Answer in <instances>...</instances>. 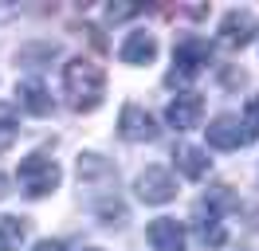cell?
<instances>
[{"label": "cell", "instance_id": "1", "mask_svg": "<svg viewBox=\"0 0 259 251\" xmlns=\"http://www.w3.org/2000/svg\"><path fill=\"white\" fill-rule=\"evenodd\" d=\"M63 91L71 98V106L79 110V114H91V110L102 106V98H106V75H102V67L91 59H67L63 63Z\"/></svg>", "mask_w": 259, "mask_h": 251}, {"label": "cell", "instance_id": "2", "mask_svg": "<svg viewBox=\"0 0 259 251\" xmlns=\"http://www.w3.org/2000/svg\"><path fill=\"white\" fill-rule=\"evenodd\" d=\"M16 181H20V188H24L32 200H39V196H48V192L59 188L63 173H59V165H55V157H48V153H28V157H20Z\"/></svg>", "mask_w": 259, "mask_h": 251}, {"label": "cell", "instance_id": "3", "mask_svg": "<svg viewBox=\"0 0 259 251\" xmlns=\"http://www.w3.org/2000/svg\"><path fill=\"white\" fill-rule=\"evenodd\" d=\"M208 59H212V47L204 44V39H196V35L181 39V44L173 47V71H169V82H189V78H196L204 67H208Z\"/></svg>", "mask_w": 259, "mask_h": 251}, {"label": "cell", "instance_id": "4", "mask_svg": "<svg viewBox=\"0 0 259 251\" xmlns=\"http://www.w3.org/2000/svg\"><path fill=\"white\" fill-rule=\"evenodd\" d=\"M134 188H138V200H146V204H169L177 196V181L161 165H146V169L138 173Z\"/></svg>", "mask_w": 259, "mask_h": 251}, {"label": "cell", "instance_id": "5", "mask_svg": "<svg viewBox=\"0 0 259 251\" xmlns=\"http://www.w3.org/2000/svg\"><path fill=\"white\" fill-rule=\"evenodd\" d=\"M114 181L118 173L106 157L98 153H79V185L82 188H95V200L98 196H114Z\"/></svg>", "mask_w": 259, "mask_h": 251}, {"label": "cell", "instance_id": "6", "mask_svg": "<svg viewBox=\"0 0 259 251\" xmlns=\"http://www.w3.org/2000/svg\"><path fill=\"white\" fill-rule=\"evenodd\" d=\"M118 134L126 141H134V145H146V141H157V122L149 118V110H142L138 102H126L122 106V114H118Z\"/></svg>", "mask_w": 259, "mask_h": 251}, {"label": "cell", "instance_id": "7", "mask_svg": "<svg viewBox=\"0 0 259 251\" xmlns=\"http://www.w3.org/2000/svg\"><path fill=\"white\" fill-rule=\"evenodd\" d=\"M200 118H204V98L196 91H181L177 98H169V106H165V122L173 126L177 134L200 126Z\"/></svg>", "mask_w": 259, "mask_h": 251}, {"label": "cell", "instance_id": "8", "mask_svg": "<svg viewBox=\"0 0 259 251\" xmlns=\"http://www.w3.org/2000/svg\"><path fill=\"white\" fill-rule=\"evenodd\" d=\"M255 31H259V24H255V16L247 12V8H232V12L220 20V44L224 47H247L251 39H255Z\"/></svg>", "mask_w": 259, "mask_h": 251}, {"label": "cell", "instance_id": "9", "mask_svg": "<svg viewBox=\"0 0 259 251\" xmlns=\"http://www.w3.org/2000/svg\"><path fill=\"white\" fill-rule=\"evenodd\" d=\"M204 134H208V145H212V149H240L243 141L251 138L236 114H220V118H212V122L204 126Z\"/></svg>", "mask_w": 259, "mask_h": 251}, {"label": "cell", "instance_id": "10", "mask_svg": "<svg viewBox=\"0 0 259 251\" xmlns=\"http://www.w3.org/2000/svg\"><path fill=\"white\" fill-rule=\"evenodd\" d=\"M149 247L153 251H185V224H181L177 216H157V220H149Z\"/></svg>", "mask_w": 259, "mask_h": 251}, {"label": "cell", "instance_id": "11", "mask_svg": "<svg viewBox=\"0 0 259 251\" xmlns=\"http://www.w3.org/2000/svg\"><path fill=\"white\" fill-rule=\"evenodd\" d=\"M118 59L130 63V67H146V63L157 59V39H153V31H130L122 47H118Z\"/></svg>", "mask_w": 259, "mask_h": 251}, {"label": "cell", "instance_id": "12", "mask_svg": "<svg viewBox=\"0 0 259 251\" xmlns=\"http://www.w3.org/2000/svg\"><path fill=\"white\" fill-rule=\"evenodd\" d=\"M193 224H196V239H200L204 247H224L228 232H224V220H220V208H212L208 200H200Z\"/></svg>", "mask_w": 259, "mask_h": 251}, {"label": "cell", "instance_id": "13", "mask_svg": "<svg viewBox=\"0 0 259 251\" xmlns=\"http://www.w3.org/2000/svg\"><path fill=\"white\" fill-rule=\"evenodd\" d=\"M173 165H177V173H185L189 181H204L212 169V157L208 149H200V145H177L173 149Z\"/></svg>", "mask_w": 259, "mask_h": 251}, {"label": "cell", "instance_id": "14", "mask_svg": "<svg viewBox=\"0 0 259 251\" xmlns=\"http://www.w3.org/2000/svg\"><path fill=\"white\" fill-rule=\"evenodd\" d=\"M16 102H20V110H28V114H35V118H48L51 110H55V98H51L48 87L35 82V78H28V82L16 87Z\"/></svg>", "mask_w": 259, "mask_h": 251}, {"label": "cell", "instance_id": "15", "mask_svg": "<svg viewBox=\"0 0 259 251\" xmlns=\"http://www.w3.org/2000/svg\"><path fill=\"white\" fill-rule=\"evenodd\" d=\"M28 239V220L24 216H0V251H20Z\"/></svg>", "mask_w": 259, "mask_h": 251}, {"label": "cell", "instance_id": "16", "mask_svg": "<svg viewBox=\"0 0 259 251\" xmlns=\"http://www.w3.org/2000/svg\"><path fill=\"white\" fill-rule=\"evenodd\" d=\"M95 212H98V220H102L106 228H122V224H126V204L118 200V196H98Z\"/></svg>", "mask_w": 259, "mask_h": 251}, {"label": "cell", "instance_id": "17", "mask_svg": "<svg viewBox=\"0 0 259 251\" xmlns=\"http://www.w3.org/2000/svg\"><path fill=\"white\" fill-rule=\"evenodd\" d=\"M59 55V47L55 44H28V47H20V67H48L51 59Z\"/></svg>", "mask_w": 259, "mask_h": 251}, {"label": "cell", "instance_id": "18", "mask_svg": "<svg viewBox=\"0 0 259 251\" xmlns=\"http://www.w3.org/2000/svg\"><path fill=\"white\" fill-rule=\"evenodd\" d=\"M16 138H20V118H16V110L0 102V153H8V149L16 145Z\"/></svg>", "mask_w": 259, "mask_h": 251}, {"label": "cell", "instance_id": "19", "mask_svg": "<svg viewBox=\"0 0 259 251\" xmlns=\"http://www.w3.org/2000/svg\"><path fill=\"white\" fill-rule=\"evenodd\" d=\"M243 126H251L247 134H259V94L247 102V114H243Z\"/></svg>", "mask_w": 259, "mask_h": 251}, {"label": "cell", "instance_id": "20", "mask_svg": "<svg viewBox=\"0 0 259 251\" xmlns=\"http://www.w3.org/2000/svg\"><path fill=\"white\" fill-rule=\"evenodd\" d=\"M130 16H138V8H130V4H110V8H106V20H130Z\"/></svg>", "mask_w": 259, "mask_h": 251}, {"label": "cell", "instance_id": "21", "mask_svg": "<svg viewBox=\"0 0 259 251\" xmlns=\"http://www.w3.org/2000/svg\"><path fill=\"white\" fill-rule=\"evenodd\" d=\"M32 251H63V243H59V239H44V243H35Z\"/></svg>", "mask_w": 259, "mask_h": 251}, {"label": "cell", "instance_id": "22", "mask_svg": "<svg viewBox=\"0 0 259 251\" xmlns=\"http://www.w3.org/2000/svg\"><path fill=\"white\" fill-rule=\"evenodd\" d=\"M4 196H8V177L0 173V200H4Z\"/></svg>", "mask_w": 259, "mask_h": 251}, {"label": "cell", "instance_id": "23", "mask_svg": "<svg viewBox=\"0 0 259 251\" xmlns=\"http://www.w3.org/2000/svg\"><path fill=\"white\" fill-rule=\"evenodd\" d=\"M232 251H247V247H232Z\"/></svg>", "mask_w": 259, "mask_h": 251}, {"label": "cell", "instance_id": "24", "mask_svg": "<svg viewBox=\"0 0 259 251\" xmlns=\"http://www.w3.org/2000/svg\"><path fill=\"white\" fill-rule=\"evenodd\" d=\"M87 251H98V247H87Z\"/></svg>", "mask_w": 259, "mask_h": 251}]
</instances>
